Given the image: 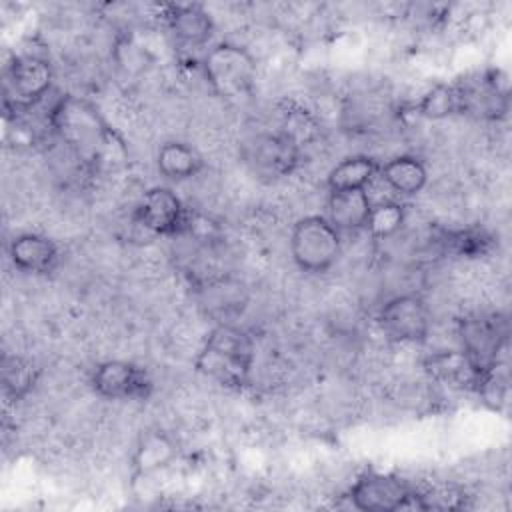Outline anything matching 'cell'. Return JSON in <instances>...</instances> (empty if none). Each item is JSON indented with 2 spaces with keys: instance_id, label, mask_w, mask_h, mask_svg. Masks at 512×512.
Instances as JSON below:
<instances>
[{
  "instance_id": "obj_1",
  "label": "cell",
  "mask_w": 512,
  "mask_h": 512,
  "mask_svg": "<svg viewBox=\"0 0 512 512\" xmlns=\"http://www.w3.org/2000/svg\"><path fill=\"white\" fill-rule=\"evenodd\" d=\"M50 126L58 138L84 162H96L108 148L112 132L98 110L76 96L60 98L50 110Z\"/></svg>"
},
{
  "instance_id": "obj_2",
  "label": "cell",
  "mask_w": 512,
  "mask_h": 512,
  "mask_svg": "<svg viewBox=\"0 0 512 512\" xmlns=\"http://www.w3.org/2000/svg\"><path fill=\"white\" fill-rule=\"evenodd\" d=\"M254 360L250 336L230 324H222L210 332L198 358L196 370L222 386L240 388L248 382Z\"/></svg>"
},
{
  "instance_id": "obj_3",
  "label": "cell",
  "mask_w": 512,
  "mask_h": 512,
  "mask_svg": "<svg viewBox=\"0 0 512 512\" xmlns=\"http://www.w3.org/2000/svg\"><path fill=\"white\" fill-rule=\"evenodd\" d=\"M340 232L324 216L300 218L290 234V252L296 266L310 274L326 272L340 256Z\"/></svg>"
},
{
  "instance_id": "obj_4",
  "label": "cell",
  "mask_w": 512,
  "mask_h": 512,
  "mask_svg": "<svg viewBox=\"0 0 512 512\" xmlns=\"http://www.w3.org/2000/svg\"><path fill=\"white\" fill-rule=\"evenodd\" d=\"M204 74L222 98H238L250 94L256 80V60L252 54L230 42L212 46L204 56Z\"/></svg>"
},
{
  "instance_id": "obj_5",
  "label": "cell",
  "mask_w": 512,
  "mask_h": 512,
  "mask_svg": "<svg viewBox=\"0 0 512 512\" xmlns=\"http://www.w3.org/2000/svg\"><path fill=\"white\" fill-rule=\"evenodd\" d=\"M50 84V62L36 54H20L6 70V100H14L16 108H28L48 92Z\"/></svg>"
},
{
  "instance_id": "obj_6",
  "label": "cell",
  "mask_w": 512,
  "mask_h": 512,
  "mask_svg": "<svg viewBox=\"0 0 512 512\" xmlns=\"http://www.w3.org/2000/svg\"><path fill=\"white\" fill-rule=\"evenodd\" d=\"M350 500L358 510L394 512L412 506L414 490L398 476L366 474L352 486Z\"/></svg>"
},
{
  "instance_id": "obj_7",
  "label": "cell",
  "mask_w": 512,
  "mask_h": 512,
  "mask_svg": "<svg viewBox=\"0 0 512 512\" xmlns=\"http://www.w3.org/2000/svg\"><path fill=\"white\" fill-rule=\"evenodd\" d=\"M382 330L398 342H420L430 330V312L420 296L402 294L388 300L378 314Z\"/></svg>"
},
{
  "instance_id": "obj_8",
  "label": "cell",
  "mask_w": 512,
  "mask_h": 512,
  "mask_svg": "<svg viewBox=\"0 0 512 512\" xmlns=\"http://www.w3.org/2000/svg\"><path fill=\"white\" fill-rule=\"evenodd\" d=\"M92 388L110 400H144L150 396L152 380L144 368L132 362L108 360L94 370Z\"/></svg>"
},
{
  "instance_id": "obj_9",
  "label": "cell",
  "mask_w": 512,
  "mask_h": 512,
  "mask_svg": "<svg viewBox=\"0 0 512 512\" xmlns=\"http://www.w3.org/2000/svg\"><path fill=\"white\" fill-rule=\"evenodd\" d=\"M134 222L152 234H176L186 224V210L170 188H150L134 210Z\"/></svg>"
},
{
  "instance_id": "obj_10",
  "label": "cell",
  "mask_w": 512,
  "mask_h": 512,
  "mask_svg": "<svg viewBox=\"0 0 512 512\" xmlns=\"http://www.w3.org/2000/svg\"><path fill=\"white\" fill-rule=\"evenodd\" d=\"M246 160L254 172L280 178L298 164V144L288 134H260L246 146Z\"/></svg>"
},
{
  "instance_id": "obj_11",
  "label": "cell",
  "mask_w": 512,
  "mask_h": 512,
  "mask_svg": "<svg viewBox=\"0 0 512 512\" xmlns=\"http://www.w3.org/2000/svg\"><path fill=\"white\" fill-rule=\"evenodd\" d=\"M460 96V114L476 118H500L508 110V90L496 80V74H482L476 80L456 84Z\"/></svg>"
},
{
  "instance_id": "obj_12",
  "label": "cell",
  "mask_w": 512,
  "mask_h": 512,
  "mask_svg": "<svg viewBox=\"0 0 512 512\" xmlns=\"http://www.w3.org/2000/svg\"><path fill=\"white\" fill-rule=\"evenodd\" d=\"M10 260L18 270L46 274L58 264L56 244L40 234H20L10 242Z\"/></svg>"
},
{
  "instance_id": "obj_13",
  "label": "cell",
  "mask_w": 512,
  "mask_h": 512,
  "mask_svg": "<svg viewBox=\"0 0 512 512\" xmlns=\"http://www.w3.org/2000/svg\"><path fill=\"white\" fill-rule=\"evenodd\" d=\"M372 200L364 190H332L328 198V222L340 232L366 228Z\"/></svg>"
},
{
  "instance_id": "obj_14",
  "label": "cell",
  "mask_w": 512,
  "mask_h": 512,
  "mask_svg": "<svg viewBox=\"0 0 512 512\" xmlns=\"http://www.w3.org/2000/svg\"><path fill=\"white\" fill-rule=\"evenodd\" d=\"M178 454L174 438L162 430H148L138 440L132 456V476L142 478L166 468Z\"/></svg>"
},
{
  "instance_id": "obj_15",
  "label": "cell",
  "mask_w": 512,
  "mask_h": 512,
  "mask_svg": "<svg viewBox=\"0 0 512 512\" xmlns=\"http://www.w3.org/2000/svg\"><path fill=\"white\" fill-rule=\"evenodd\" d=\"M428 370L448 382L454 388H472L480 390L484 378L492 372H482L464 350H450V352H440L428 360Z\"/></svg>"
},
{
  "instance_id": "obj_16",
  "label": "cell",
  "mask_w": 512,
  "mask_h": 512,
  "mask_svg": "<svg viewBox=\"0 0 512 512\" xmlns=\"http://www.w3.org/2000/svg\"><path fill=\"white\" fill-rule=\"evenodd\" d=\"M166 22L174 36L190 46H200L208 42L212 36L214 24L210 14L198 6V4H182V6H170L166 14Z\"/></svg>"
},
{
  "instance_id": "obj_17",
  "label": "cell",
  "mask_w": 512,
  "mask_h": 512,
  "mask_svg": "<svg viewBox=\"0 0 512 512\" xmlns=\"http://www.w3.org/2000/svg\"><path fill=\"white\" fill-rule=\"evenodd\" d=\"M380 178L384 184L400 196L418 194L426 184V168L414 156H396L380 166Z\"/></svg>"
},
{
  "instance_id": "obj_18",
  "label": "cell",
  "mask_w": 512,
  "mask_h": 512,
  "mask_svg": "<svg viewBox=\"0 0 512 512\" xmlns=\"http://www.w3.org/2000/svg\"><path fill=\"white\" fill-rule=\"evenodd\" d=\"M158 172L170 180H186L202 170L200 154L182 142H166L156 156Z\"/></svg>"
},
{
  "instance_id": "obj_19",
  "label": "cell",
  "mask_w": 512,
  "mask_h": 512,
  "mask_svg": "<svg viewBox=\"0 0 512 512\" xmlns=\"http://www.w3.org/2000/svg\"><path fill=\"white\" fill-rule=\"evenodd\" d=\"M380 172V166L370 156H350L338 162L328 172V188L332 190H364L372 178Z\"/></svg>"
},
{
  "instance_id": "obj_20",
  "label": "cell",
  "mask_w": 512,
  "mask_h": 512,
  "mask_svg": "<svg viewBox=\"0 0 512 512\" xmlns=\"http://www.w3.org/2000/svg\"><path fill=\"white\" fill-rule=\"evenodd\" d=\"M38 378V368L20 356H6L2 362V388L6 398L20 400Z\"/></svg>"
},
{
  "instance_id": "obj_21",
  "label": "cell",
  "mask_w": 512,
  "mask_h": 512,
  "mask_svg": "<svg viewBox=\"0 0 512 512\" xmlns=\"http://www.w3.org/2000/svg\"><path fill=\"white\" fill-rule=\"evenodd\" d=\"M418 112L426 118L440 120L460 112V96L456 84H436L418 104Z\"/></svg>"
},
{
  "instance_id": "obj_22",
  "label": "cell",
  "mask_w": 512,
  "mask_h": 512,
  "mask_svg": "<svg viewBox=\"0 0 512 512\" xmlns=\"http://www.w3.org/2000/svg\"><path fill=\"white\" fill-rule=\"evenodd\" d=\"M404 216H406V210L398 202L372 204V210H370V216L366 222V230L374 238H388L400 230V226L404 224Z\"/></svg>"
}]
</instances>
